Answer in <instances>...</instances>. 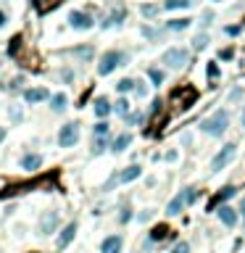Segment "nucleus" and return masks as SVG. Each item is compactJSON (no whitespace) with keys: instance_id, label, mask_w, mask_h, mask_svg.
<instances>
[{"instance_id":"19","label":"nucleus","mask_w":245,"mask_h":253,"mask_svg":"<svg viewBox=\"0 0 245 253\" xmlns=\"http://www.w3.org/2000/svg\"><path fill=\"white\" fill-rule=\"evenodd\" d=\"M66 108H69V98H66V93L50 95V111H53V113H64Z\"/></svg>"},{"instance_id":"15","label":"nucleus","mask_w":245,"mask_h":253,"mask_svg":"<svg viewBox=\"0 0 245 253\" xmlns=\"http://www.w3.org/2000/svg\"><path fill=\"white\" fill-rule=\"evenodd\" d=\"M93 111H95V116L98 119H108V113H113V106L108 98H95V103H93Z\"/></svg>"},{"instance_id":"32","label":"nucleus","mask_w":245,"mask_h":253,"mask_svg":"<svg viewBox=\"0 0 245 253\" xmlns=\"http://www.w3.org/2000/svg\"><path fill=\"white\" fill-rule=\"evenodd\" d=\"M11 121H16V124H19V121H24V111H21L19 106H11Z\"/></svg>"},{"instance_id":"16","label":"nucleus","mask_w":245,"mask_h":253,"mask_svg":"<svg viewBox=\"0 0 245 253\" xmlns=\"http://www.w3.org/2000/svg\"><path fill=\"white\" fill-rule=\"evenodd\" d=\"M129 145H132V135L129 132H121V135H116L111 140V153H124Z\"/></svg>"},{"instance_id":"14","label":"nucleus","mask_w":245,"mask_h":253,"mask_svg":"<svg viewBox=\"0 0 245 253\" xmlns=\"http://www.w3.org/2000/svg\"><path fill=\"white\" fill-rule=\"evenodd\" d=\"M140 174H142V169L132 164V166H127V169H121V172H116V177H119V185H129V182H135V180H140Z\"/></svg>"},{"instance_id":"40","label":"nucleus","mask_w":245,"mask_h":253,"mask_svg":"<svg viewBox=\"0 0 245 253\" xmlns=\"http://www.w3.org/2000/svg\"><path fill=\"white\" fill-rule=\"evenodd\" d=\"M237 214H240V217H243V224H245V198L240 201V209H237Z\"/></svg>"},{"instance_id":"36","label":"nucleus","mask_w":245,"mask_h":253,"mask_svg":"<svg viewBox=\"0 0 245 253\" xmlns=\"http://www.w3.org/2000/svg\"><path fill=\"white\" fill-rule=\"evenodd\" d=\"M206 74H209V79H216V76H219V66H216V61H211V64H209Z\"/></svg>"},{"instance_id":"26","label":"nucleus","mask_w":245,"mask_h":253,"mask_svg":"<svg viewBox=\"0 0 245 253\" xmlns=\"http://www.w3.org/2000/svg\"><path fill=\"white\" fill-rule=\"evenodd\" d=\"M111 135V124H108V121H98V124L93 127V137H108Z\"/></svg>"},{"instance_id":"47","label":"nucleus","mask_w":245,"mask_h":253,"mask_svg":"<svg viewBox=\"0 0 245 253\" xmlns=\"http://www.w3.org/2000/svg\"><path fill=\"white\" fill-rule=\"evenodd\" d=\"M213 3H221V0H213Z\"/></svg>"},{"instance_id":"5","label":"nucleus","mask_w":245,"mask_h":253,"mask_svg":"<svg viewBox=\"0 0 245 253\" xmlns=\"http://www.w3.org/2000/svg\"><path fill=\"white\" fill-rule=\"evenodd\" d=\"M161 61H164L169 69H185V66L190 64V50H187V48H179V45H177V48H169V50H166L164 56H161Z\"/></svg>"},{"instance_id":"22","label":"nucleus","mask_w":245,"mask_h":253,"mask_svg":"<svg viewBox=\"0 0 245 253\" xmlns=\"http://www.w3.org/2000/svg\"><path fill=\"white\" fill-rule=\"evenodd\" d=\"M105 148H111V140H108V137H93V148H90V153H93V156H101Z\"/></svg>"},{"instance_id":"6","label":"nucleus","mask_w":245,"mask_h":253,"mask_svg":"<svg viewBox=\"0 0 245 253\" xmlns=\"http://www.w3.org/2000/svg\"><path fill=\"white\" fill-rule=\"evenodd\" d=\"M79 143V121H69L58 129V148H74Z\"/></svg>"},{"instance_id":"9","label":"nucleus","mask_w":245,"mask_h":253,"mask_svg":"<svg viewBox=\"0 0 245 253\" xmlns=\"http://www.w3.org/2000/svg\"><path fill=\"white\" fill-rule=\"evenodd\" d=\"M216 217H219V221H221L224 227L232 229V227H237V219H240V214H237L232 206L224 203V206H219V209H216Z\"/></svg>"},{"instance_id":"43","label":"nucleus","mask_w":245,"mask_h":253,"mask_svg":"<svg viewBox=\"0 0 245 253\" xmlns=\"http://www.w3.org/2000/svg\"><path fill=\"white\" fill-rule=\"evenodd\" d=\"M61 76H64L66 82H71V76H74V74H71V72H69V69H66V72H61Z\"/></svg>"},{"instance_id":"27","label":"nucleus","mask_w":245,"mask_h":253,"mask_svg":"<svg viewBox=\"0 0 245 253\" xmlns=\"http://www.w3.org/2000/svg\"><path fill=\"white\" fill-rule=\"evenodd\" d=\"M58 5V0H35V8H37V13H48V11H53Z\"/></svg>"},{"instance_id":"33","label":"nucleus","mask_w":245,"mask_h":253,"mask_svg":"<svg viewBox=\"0 0 245 253\" xmlns=\"http://www.w3.org/2000/svg\"><path fill=\"white\" fill-rule=\"evenodd\" d=\"M140 11H142V16H148V19H150V16H158V5H150V3L142 5Z\"/></svg>"},{"instance_id":"37","label":"nucleus","mask_w":245,"mask_h":253,"mask_svg":"<svg viewBox=\"0 0 245 253\" xmlns=\"http://www.w3.org/2000/svg\"><path fill=\"white\" fill-rule=\"evenodd\" d=\"M224 32H227L229 37H237V35H240V32H243V27H240V24H232V27H227V29H224Z\"/></svg>"},{"instance_id":"18","label":"nucleus","mask_w":245,"mask_h":253,"mask_svg":"<svg viewBox=\"0 0 245 253\" xmlns=\"http://www.w3.org/2000/svg\"><path fill=\"white\" fill-rule=\"evenodd\" d=\"M169 235H172V229L166 227V224H156V227L148 232V243H150V245H153V243H161V240H166Z\"/></svg>"},{"instance_id":"45","label":"nucleus","mask_w":245,"mask_h":253,"mask_svg":"<svg viewBox=\"0 0 245 253\" xmlns=\"http://www.w3.org/2000/svg\"><path fill=\"white\" fill-rule=\"evenodd\" d=\"M0 27H5V13L0 11Z\"/></svg>"},{"instance_id":"31","label":"nucleus","mask_w":245,"mask_h":253,"mask_svg":"<svg viewBox=\"0 0 245 253\" xmlns=\"http://www.w3.org/2000/svg\"><path fill=\"white\" fill-rule=\"evenodd\" d=\"M135 95H137V98H145V95H148V87H145V82L135 79Z\"/></svg>"},{"instance_id":"29","label":"nucleus","mask_w":245,"mask_h":253,"mask_svg":"<svg viewBox=\"0 0 245 253\" xmlns=\"http://www.w3.org/2000/svg\"><path fill=\"white\" fill-rule=\"evenodd\" d=\"M193 48H195V50H203V48H209V35H206V32L195 35V37H193Z\"/></svg>"},{"instance_id":"44","label":"nucleus","mask_w":245,"mask_h":253,"mask_svg":"<svg viewBox=\"0 0 245 253\" xmlns=\"http://www.w3.org/2000/svg\"><path fill=\"white\" fill-rule=\"evenodd\" d=\"M5 135H8V132H5V127H0V143L5 140Z\"/></svg>"},{"instance_id":"13","label":"nucleus","mask_w":245,"mask_h":253,"mask_svg":"<svg viewBox=\"0 0 245 253\" xmlns=\"http://www.w3.org/2000/svg\"><path fill=\"white\" fill-rule=\"evenodd\" d=\"M121 248H124V237L121 235H108L101 243V253H121Z\"/></svg>"},{"instance_id":"34","label":"nucleus","mask_w":245,"mask_h":253,"mask_svg":"<svg viewBox=\"0 0 245 253\" xmlns=\"http://www.w3.org/2000/svg\"><path fill=\"white\" fill-rule=\"evenodd\" d=\"M127 221H132V209H121V214H119V224H127Z\"/></svg>"},{"instance_id":"41","label":"nucleus","mask_w":245,"mask_h":253,"mask_svg":"<svg viewBox=\"0 0 245 253\" xmlns=\"http://www.w3.org/2000/svg\"><path fill=\"white\" fill-rule=\"evenodd\" d=\"M150 217H153V211H142V214H140V217H137V219H140V221H148Z\"/></svg>"},{"instance_id":"4","label":"nucleus","mask_w":245,"mask_h":253,"mask_svg":"<svg viewBox=\"0 0 245 253\" xmlns=\"http://www.w3.org/2000/svg\"><path fill=\"white\" fill-rule=\"evenodd\" d=\"M235 156H237V145L235 143H227V145H221V150L216 153V156L211 158V172L213 174H219L221 169H227L229 164L235 161Z\"/></svg>"},{"instance_id":"24","label":"nucleus","mask_w":245,"mask_h":253,"mask_svg":"<svg viewBox=\"0 0 245 253\" xmlns=\"http://www.w3.org/2000/svg\"><path fill=\"white\" fill-rule=\"evenodd\" d=\"M116 93H121V95H124V93H135V79H132V76H124V79L116 82Z\"/></svg>"},{"instance_id":"46","label":"nucleus","mask_w":245,"mask_h":253,"mask_svg":"<svg viewBox=\"0 0 245 253\" xmlns=\"http://www.w3.org/2000/svg\"><path fill=\"white\" fill-rule=\"evenodd\" d=\"M240 121H243V127H245V108H243V116H240Z\"/></svg>"},{"instance_id":"42","label":"nucleus","mask_w":245,"mask_h":253,"mask_svg":"<svg viewBox=\"0 0 245 253\" xmlns=\"http://www.w3.org/2000/svg\"><path fill=\"white\" fill-rule=\"evenodd\" d=\"M166 161H177V150H169V153H166Z\"/></svg>"},{"instance_id":"10","label":"nucleus","mask_w":245,"mask_h":253,"mask_svg":"<svg viewBox=\"0 0 245 253\" xmlns=\"http://www.w3.org/2000/svg\"><path fill=\"white\" fill-rule=\"evenodd\" d=\"M69 24H71L74 29H93L95 21L85 11H71V13H69Z\"/></svg>"},{"instance_id":"7","label":"nucleus","mask_w":245,"mask_h":253,"mask_svg":"<svg viewBox=\"0 0 245 253\" xmlns=\"http://www.w3.org/2000/svg\"><path fill=\"white\" fill-rule=\"evenodd\" d=\"M58 224H61V217H58V211H56V209L42 211L40 224H37V235L48 237V235H53V232H58Z\"/></svg>"},{"instance_id":"30","label":"nucleus","mask_w":245,"mask_h":253,"mask_svg":"<svg viewBox=\"0 0 245 253\" xmlns=\"http://www.w3.org/2000/svg\"><path fill=\"white\" fill-rule=\"evenodd\" d=\"M124 121H127L129 127H137V124H142V121H145V113H142V111H132Z\"/></svg>"},{"instance_id":"28","label":"nucleus","mask_w":245,"mask_h":253,"mask_svg":"<svg viewBox=\"0 0 245 253\" xmlns=\"http://www.w3.org/2000/svg\"><path fill=\"white\" fill-rule=\"evenodd\" d=\"M148 76H150V82H153V87H161L166 79V74L161 72V69H148Z\"/></svg>"},{"instance_id":"25","label":"nucleus","mask_w":245,"mask_h":253,"mask_svg":"<svg viewBox=\"0 0 245 253\" xmlns=\"http://www.w3.org/2000/svg\"><path fill=\"white\" fill-rule=\"evenodd\" d=\"M193 0H164V8L166 11H177V8H190Z\"/></svg>"},{"instance_id":"12","label":"nucleus","mask_w":245,"mask_h":253,"mask_svg":"<svg viewBox=\"0 0 245 253\" xmlns=\"http://www.w3.org/2000/svg\"><path fill=\"white\" fill-rule=\"evenodd\" d=\"M24 101L29 106H35V103H42V101H50V93L45 87H27L24 90Z\"/></svg>"},{"instance_id":"21","label":"nucleus","mask_w":245,"mask_h":253,"mask_svg":"<svg viewBox=\"0 0 245 253\" xmlns=\"http://www.w3.org/2000/svg\"><path fill=\"white\" fill-rule=\"evenodd\" d=\"M113 113H119L121 119H127L129 113H132V106H129V101H127V98H119V101L113 103Z\"/></svg>"},{"instance_id":"2","label":"nucleus","mask_w":245,"mask_h":253,"mask_svg":"<svg viewBox=\"0 0 245 253\" xmlns=\"http://www.w3.org/2000/svg\"><path fill=\"white\" fill-rule=\"evenodd\" d=\"M195 201H198V190L195 187H185L166 203V214H169V217H179V214L185 211L187 206H193Z\"/></svg>"},{"instance_id":"35","label":"nucleus","mask_w":245,"mask_h":253,"mask_svg":"<svg viewBox=\"0 0 245 253\" xmlns=\"http://www.w3.org/2000/svg\"><path fill=\"white\" fill-rule=\"evenodd\" d=\"M169 253H190V243H185V240H179L174 248L169 251Z\"/></svg>"},{"instance_id":"17","label":"nucleus","mask_w":245,"mask_h":253,"mask_svg":"<svg viewBox=\"0 0 245 253\" xmlns=\"http://www.w3.org/2000/svg\"><path fill=\"white\" fill-rule=\"evenodd\" d=\"M235 193H237V190H235L232 185H229V187H221L219 193H216V198L211 201V206H209V209H211V211H216V206H224V203H227V201H229V198H232Z\"/></svg>"},{"instance_id":"38","label":"nucleus","mask_w":245,"mask_h":253,"mask_svg":"<svg viewBox=\"0 0 245 253\" xmlns=\"http://www.w3.org/2000/svg\"><path fill=\"white\" fill-rule=\"evenodd\" d=\"M232 56H235V50H232V48L219 50V58H221V61H232Z\"/></svg>"},{"instance_id":"1","label":"nucleus","mask_w":245,"mask_h":253,"mask_svg":"<svg viewBox=\"0 0 245 253\" xmlns=\"http://www.w3.org/2000/svg\"><path fill=\"white\" fill-rule=\"evenodd\" d=\"M201 132H206L209 137H221L227 132V127H229V111H216V113H211L209 119H203L201 124Z\"/></svg>"},{"instance_id":"11","label":"nucleus","mask_w":245,"mask_h":253,"mask_svg":"<svg viewBox=\"0 0 245 253\" xmlns=\"http://www.w3.org/2000/svg\"><path fill=\"white\" fill-rule=\"evenodd\" d=\"M42 153H24V156L19 158V166L24 169V172H37V169L42 166Z\"/></svg>"},{"instance_id":"3","label":"nucleus","mask_w":245,"mask_h":253,"mask_svg":"<svg viewBox=\"0 0 245 253\" xmlns=\"http://www.w3.org/2000/svg\"><path fill=\"white\" fill-rule=\"evenodd\" d=\"M129 61V56L124 50H108V53H103L101 56V64H98V74L101 76H108L113 69H119V66H124Z\"/></svg>"},{"instance_id":"20","label":"nucleus","mask_w":245,"mask_h":253,"mask_svg":"<svg viewBox=\"0 0 245 253\" xmlns=\"http://www.w3.org/2000/svg\"><path fill=\"white\" fill-rule=\"evenodd\" d=\"M190 24H193V19H172L166 29L169 32H185V29H190Z\"/></svg>"},{"instance_id":"8","label":"nucleus","mask_w":245,"mask_h":253,"mask_svg":"<svg viewBox=\"0 0 245 253\" xmlns=\"http://www.w3.org/2000/svg\"><path fill=\"white\" fill-rule=\"evenodd\" d=\"M76 229H79V224H76V221H69L64 229H58V237H56V248H58V251H64V248H69V245H71V240L76 237Z\"/></svg>"},{"instance_id":"23","label":"nucleus","mask_w":245,"mask_h":253,"mask_svg":"<svg viewBox=\"0 0 245 253\" xmlns=\"http://www.w3.org/2000/svg\"><path fill=\"white\" fill-rule=\"evenodd\" d=\"M121 19H124V8L113 11L108 19H103V21H101V27H103V29H108V27H113V24H121Z\"/></svg>"},{"instance_id":"39","label":"nucleus","mask_w":245,"mask_h":253,"mask_svg":"<svg viewBox=\"0 0 245 253\" xmlns=\"http://www.w3.org/2000/svg\"><path fill=\"white\" fill-rule=\"evenodd\" d=\"M211 21H213V13H211V11H206V13H203V27H209Z\"/></svg>"},{"instance_id":"48","label":"nucleus","mask_w":245,"mask_h":253,"mask_svg":"<svg viewBox=\"0 0 245 253\" xmlns=\"http://www.w3.org/2000/svg\"><path fill=\"white\" fill-rule=\"evenodd\" d=\"M32 253H37V251H32Z\"/></svg>"}]
</instances>
